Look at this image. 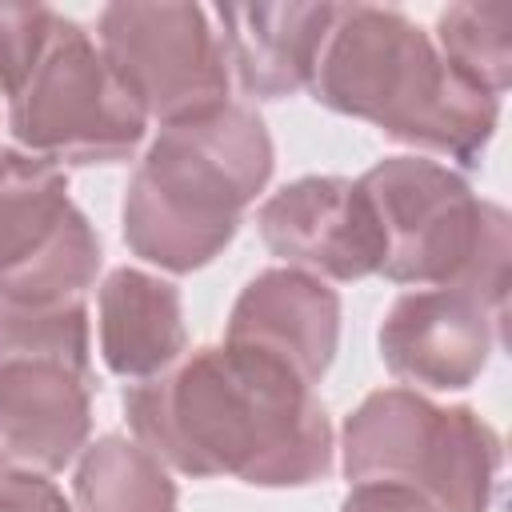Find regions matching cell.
Wrapping results in <instances>:
<instances>
[{"instance_id": "cell-1", "label": "cell", "mask_w": 512, "mask_h": 512, "mask_svg": "<svg viewBox=\"0 0 512 512\" xmlns=\"http://www.w3.org/2000/svg\"><path fill=\"white\" fill-rule=\"evenodd\" d=\"M136 444L184 476L300 488L332 468V424L312 384L268 356L220 344L124 392Z\"/></svg>"}, {"instance_id": "cell-2", "label": "cell", "mask_w": 512, "mask_h": 512, "mask_svg": "<svg viewBox=\"0 0 512 512\" xmlns=\"http://www.w3.org/2000/svg\"><path fill=\"white\" fill-rule=\"evenodd\" d=\"M308 88L324 108L452 156L464 168L480 164L500 104L456 76L424 28L376 4H332Z\"/></svg>"}, {"instance_id": "cell-3", "label": "cell", "mask_w": 512, "mask_h": 512, "mask_svg": "<svg viewBox=\"0 0 512 512\" xmlns=\"http://www.w3.org/2000/svg\"><path fill=\"white\" fill-rule=\"evenodd\" d=\"M272 176V140L252 108L164 124L124 192V240L168 272L204 268Z\"/></svg>"}, {"instance_id": "cell-4", "label": "cell", "mask_w": 512, "mask_h": 512, "mask_svg": "<svg viewBox=\"0 0 512 512\" xmlns=\"http://www.w3.org/2000/svg\"><path fill=\"white\" fill-rule=\"evenodd\" d=\"M384 232L380 276L416 288L456 284L496 316L508 296V216L444 164L388 156L356 180Z\"/></svg>"}, {"instance_id": "cell-5", "label": "cell", "mask_w": 512, "mask_h": 512, "mask_svg": "<svg viewBox=\"0 0 512 512\" xmlns=\"http://www.w3.org/2000/svg\"><path fill=\"white\" fill-rule=\"evenodd\" d=\"M344 472L352 484H404L440 512H488L500 436L472 408L380 388L344 424Z\"/></svg>"}, {"instance_id": "cell-6", "label": "cell", "mask_w": 512, "mask_h": 512, "mask_svg": "<svg viewBox=\"0 0 512 512\" xmlns=\"http://www.w3.org/2000/svg\"><path fill=\"white\" fill-rule=\"evenodd\" d=\"M144 124V104L84 24L56 16L40 64L8 108L16 144L52 164H112L140 144Z\"/></svg>"}, {"instance_id": "cell-7", "label": "cell", "mask_w": 512, "mask_h": 512, "mask_svg": "<svg viewBox=\"0 0 512 512\" xmlns=\"http://www.w3.org/2000/svg\"><path fill=\"white\" fill-rule=\"evenodd\" d=\"M96 44L160 124H184L228 104V60L208 8L108 4Z\"/></svg>"}, {"instance_id": "cell-8", "label": "cell", "mask_w": 512, "mask_h": 512, "mask_svg": "<svg viewBox=\"0 0 512 512\" xmlns=\"http://www.w3.org/2000/svg\"><path fill=\"white\" fill-rule=\"evenodd\" d=\"M264 244L296 264V272H316L332 280H360L380 272L384 232L356 180L344 176H304L272 192L256 212Z\"/></svg>"}, {"instance_id": "cell-9", "label": "cell", "mask_w": 512, "mask_h": 512, "mask_svg": "<svg viewBox=\"0 0 512 512\" xmlns=\"http://www.w3.org/2000/svg\"><path fill=\"white\" fill-rule=\"evenodd\" d=\"M504 316H496L476 292L440 284L404 292L380 324V356L404 384L468 388L492 352Z\"/></svg>"}, {"instance_id": "cell-10", "label": "cell", "mask_w": 512, "mask_h": 512, "mask_svg": "<svg viewBox=\"0 0 512 512\" xmlns=\"http://www.w3.org/2000/svg\"><path fill=\"white\" fill-rule=\"evenodd\" d=\"M340 340V300L328 284L296 268H268L232 304L224 344L256 352L316 384Z\"/></svg>"}, {"instance_id": "cell-11", "label": "cell", "mask_w": 512, "mask_h": 512, "mask_svg": "<svg viewBox=\"0 0 512 512\" xmlns=\"http://www.w3.org/2000/svg\"><path fill=\"white\" fill-rule=\"evenodd\" d=\"M92 428V372L60 360L0 364V456L24 472L64 468Z\"/></svg>"}, {"instance_id": "cell-12", "label": "cell", "mask_w": 512, "mask_h": 512, "mask_svg": "<svg viewBox=\"0 0 512 512\" xmlns=\"http://www.w3.org/2000/svg\"><path fill=\"white\" fill-rule=\"evenodd\" d=\"M212 20L220 24L216 36L240 88L280 100L312 84L332 4H220Z\"/></svg>"}, {"instance_id": "cell-13", "label": "cell", "mask_w": 512, "mask_h": 512, "mask_svg": "<svg viewBox=\"0 0 512 512\" xmlns=\"http://www.w3.org/2000/svg\"><path fill=\"white\" fill-rule=\"evenodd\" d=\"M180 292L140 268H116L100 288V352L124 380H152L184 356Z\"/></svg>"}, {"instance_id": "cell-14", "label": "cell", "mask_w": 512, "mask_h": 512, "mask_svg": "<svg viewBox=\"0 0 512 512\" xmlns=\"http://www.w3.org/2000/svg\"><path fill=\"white\" fill-rule=\"evenodd\" d=\"M68 180L60 164L24 148H0V288L48 244L68 216Z\"/></svg>"}, {"instance_id": "cell-15", "label": "cell", "mask_w": 512, "mask_h": 512, "mask_svg": "<svg viewBox=\"0 0 512 512\" xmlns=\"http://www.w3.org/2000/svg\"><path fill=\"white\" fill-rule=\"evenodd\" d=\"M80 512H176L168 468L124 436L96 440L76 468Z\"/></svg>"}, {"instance_id": "cell-16", "label": "cell", "mask_w": 512, "mask_h": 512, "mask_svg": "<svg viewBox=\"0 0 512 512\" xmlns=\"http://www.w3.org/2000/svg\"><path fill=\"white\" fill-rule=\"evenodd\" d=\"M436 40V52L448 60L456 76H464L492 100L504 96L512 76L508 4H452L436 20Z\"/></svg>"}, {"instance_id": "cell-17", "label": "cell", "mask_w": 512, "mask_h": 512, "mask_svg": "<svg viewBox=\"0 0 512 512\" xmlns=\"http://www.w3.org/2000/svg\"><path fill=\"white\" fill-rule=\"evenodd\" d=\"M8 360H60L92 372L84 300L44 308L0 300V364Z\"/></svg>"}, {"instance_id": "cell-18", "label": "cell", "mask_w": 512, "mask_h": 512, "mask_svg": "<svg viewBox=\"0 0 512 512\" xmlns=\"http://www.w3.org/2000/svg\"><path fill=\"white\" fill-rule=\"evenodd\" d=\"M56 28V12L44 4H0V96H16L40 64Z\"/></svg>"}, {"instance_id": "cell-19", "label": "cell", "mask_w": 512, "mask_h": 512, "mask_svg": "<svg viewBox=\"0 0 512 512\" xmlns=\"http://www.w3.org/2000/svg\"><path fill=\"white\" fill-rule=\"evenodd\" d=\"M0 512H72L40 472H0Z\"/></svg>"}, {"instance_id": "cell-20", "label": "cell", "mask_w": 512, "mask_h": 512, "mask_svg": "<svg viewBox=\"0 0 512 512\" xmlns=\"http://www.w3.org/2000/svg\"><path fill=\"white\" fill-rule=\"evenodd\" d=\"M340 512H440L428 496L404 488V484H352Z\"/></svg>"}, {"instance_id": "cell-21", "label": "cell", "mask_w": 512, "mask_h": 512, "mask_svg": "<svg viewBox=\"0 0 512 512\" xmlns=\"http://www.w3.org/2000/svg\"><path fill=\"white\" fill-rule=\"evenodd\" d=\"M0 464H4V456H0Z\"/></svg>"}]
</instances>
